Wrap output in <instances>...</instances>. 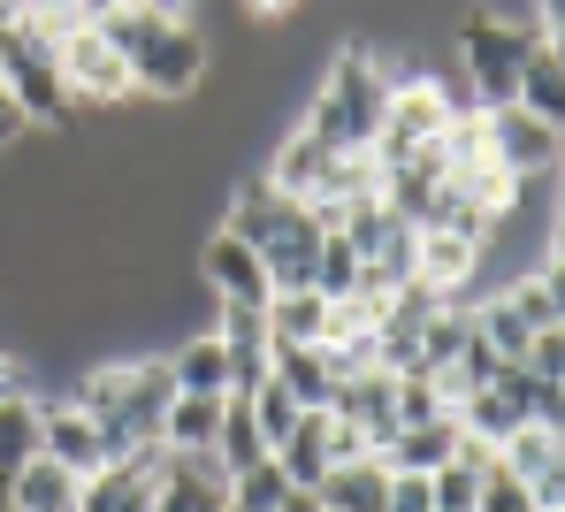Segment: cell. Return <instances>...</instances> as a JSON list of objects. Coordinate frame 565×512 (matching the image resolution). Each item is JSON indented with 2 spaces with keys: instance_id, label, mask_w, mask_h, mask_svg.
<instances>
[{
  "instance_id": "6da1fadb",
  "label": "cell",
  "mask_w": 565,
  "mask_h": 512,
  "mask_svg": "<svg viewBox=\"0 0 565 512\" xmlns=\"http://www.w3.org/2000/svg\"><path fill=\"white\" fill-rule=\"evenodd\" d=\"M99 31H107V46L122 54V70H130V85H138L146 100H191V93L214 77V46H206V31H191L184 15H161V8L130 0V8H115Z\"/></svg>"
},
{
  "instance_id": "7a4b0ae2",
  "label": "cell",
  "mask_w": 565,
  "mask_h": 512,
  "mask_svg": "<svg viewBox=\"0 0 565 512\" xmlns=\"http://www.w3.org/2000/svg\"><path fill=\"white\" fill-rule=\"evenodd\" d=\"M390 77H397V62H390L382 46H367V39L337 46L329 70H321V85H313V100H306V115H298V130H313V138L337 146V153H367L375 130H382Z\"/></svg>"
},
{
  "instance_id": "3957f363",
  "label": "cell",
  "mask_w": 565,
  "mask_h": 512,
  "mask_svg": "<svg viewBox=\"0 0 565 512\" xmlns=\"http://www.w3.org/2000/svg\"><path fill=\"white\" fill-rule=\"evenodd\" d=\"M451 46H459V93L467 107H504L512 85H520V62L535 46V23L527 15H504V8H467L451 23Z\"/></svg>"
},
{
  "instance_id": "277c9868",
  "label": "cell",
  "mask_w": 565,
  "mask_h": 512,
  "mask_svg": "<svg viewBox=\"0 0 565 512\" xmlns=\"http://www.w3.org/2000/svg\"><path fill=\"white\" fill-rule=\"evenodd\" d=\"M459 93H451V77H436V70H405V77H390V100H382V130H375V169L390 161H405V153H420V146H436L444 130H451V115H459Z\"/></svg>"
},
{
  "instance_id": "5b68a950",
  "label": "cell",
  "mask_w": 565,
  "mask_h": 512,
  "mask_svg": "<svg viewBox=\"0 0 565 512\" xmlns=\"http://www.w3.org/2000/svg\"><path fill=\"white\" fill-rule=\"evenodd\" d=\"M0 85H8V100L31 115V130H70V122H77V100H70V85H62L54 46L23 39V31L0 39Z\"/></svg>"
},
{
  "instance_id": "8992f818",
  "label": "cell",
  "mask_w": 565,
  "mask_h": 512,
  "mask_svg": "<svg viewBox=\"0 0 565 512\" xmlns=\"http://www.w3.org/2000/svg\"><path fill=\"white\" fill-rule=\"evenodd\" d=\"M473 115H481V153H489L504 177H520V184H535V177H558V122L527 115L520 100L473 107Z\"/></svg>"
},
{
  "instance_id": "52a82bcc",
  "label": "cell",
  "mask_w": 565,
  "mask_h": 512,
  "mask_svg": "<svg viewBox=\"0 0 565 512\" xmlns=\"http://www.w3.org/2000/svg\"><path fill=\"white\" fill-rule=\"evenodd\" d=\"M54 62H62V85H70V100H77V107L138 100V85H130V70H122V54L107 46L99 23H70V31L54 39Z\"/></svg>"
},
{
  "instance_id": "ba28073f",
  "label": "cell",
  "mask_w": 565,
  "mask_h": 512,
  "mask_svg": "<svg viewBox=\"0 0 565 512\" xmlns=\"http://www.w3.org/2000/svg\"><path fill=\"white\" fill-rule=\"evenodd\" d=\"M199 284L214 291V307H268V260H260V245H245L237 230H206L199 237Z\"/></svg>"
},
{
  "instance_id": "9c48e42d",
  "label": "cell",
  "mask_w": 565,
  "mask_h": 512,
  "mask_svg": "<svg viewBox=\"0 0 565 512\" xmlns=\"http://www.w3.org/2000/svg\"><path fill=\"white\" fill-rule=\"evenodd\" d=\"M39 451L54 459V467H70L77 482L107 467V444H99V420L77 398H39Z\"/></svg>"
},
{
  "instance_id": "30bf717a",
  "label": "cell",
  "mask_w": 565,
  "mask_h": 512,
  "mask_svg": "<svg viewBox=\"0 0 565 512\" xmlns=\"http://www.w3.org/2000/svg\"><path fill=\"white\" fill-rule=\"evenodd\" d=\"M329 169H337V146H321L313 130H282L276 146H268V161H260V177L276 184V192H290V200H313L321 184H329Z\"/></svg>"
},
{
  "instance_id": "8fae6325",
  "label": "cell",
  "mask_w": 565,
  "mask_h": 512,
  "mask_svg": "<svg viewBox=\"0 0 565 512\" xmlns=\"http://www.w3.org/2000/svg\"><path fill=\"white\" fill-rule=\"evenodd\" d=\"M298 206H306V200L276 192V184L253 169V177H237V184H230V200H222V230H237L245 245H268V237H276L282 222L298 214Z\"/></svg>"
},
{
  "instance_id": "7c38bea8",
  "label": "cell",
  "mask_w": 565,
  "mask_h": 512,
  "mask_svg": "<svg viewBox=\"0 0 565 512\" xmlns=\"http://www.w3.org/2000/svg\"><path fill=\"white\" fill-rule=\"evenodd\" d=\"M214 337H222V352H230V391H253V383L268 375V352H276L268 313L260 307H214Z\"/></svg>"
},
{
  "instance_id": "4fadbf2b",
  "label": "cell",
  "mask_w": 565,
  "mask_h": 512,
  "mask_svg": "<svg viewBox=\"0 0 565 512\" xmlns=\"http://www.w3.org/2000/svg\"><path fill=\"white\" fill-rule=\"evenodd\" d=\"M77 490H85V482L39 451V459H23V467L0 482V505L8 512H77Z\"/></svg>"
},
{
  "instance_id": "5bb4252c",
  "label": "cell",
  "mask_w": 565,
  "mask_h": 512,
  "mask_svg": "<svg viewBox=\"0 0 565 512\" xmlns=\"http://www.w3.org/2000/svg\"><path fill=\"white\" fill-rule=\"evenodd\" d=\"M268 375H276L298 406H329V391L344 383V367H337L329 344H276V352H268Z\"/></svg>"
},
{
  "instance_id": "9a60e30c",
  "label": "cell",
  "mask_w": 565,
  "mask_h": 512,
  "mask_svg": "<svg viewBox=\"0 0 565 512\" xmlns=\"http://www.w3.org/2000/svg\"><path fill=\"white\" fill-rule=\"evenodd\" d=\"M313 245H321V222H313V206H298L276 237L260 245V260H268V284H276V291H313Z\"/></svg>"
},
{
  "instance_id": "2e32d148",
  "label": "cell",
  "mask_w": 565,
  "mask_h": 512,
  "mask_svg": "<svg viewBox=\"0 0 565 512\" xmlns=\"http://www.w3.org/2000/svg\"><path fill=\"white\" fill-rule=\"evenodd\" d=\"M512 100L527 107V115H543V122H558V130H565V39H535V46H527Z\"/></svg>"
},
{
  "instance_id": "e0dca14e",
  "label": "cell",
  "mask_w": 565,
  "mask_h": 512,
  "mask_svg": "<svg viewBox=\"0 0 565 512\" xmlns=\"http://www.w3.org/2000/svg\"><path fill=\"white\" fill-rule=\"evenodd\" d=\"M276 467H282V482L290 490H321V474H329V406H306L298 413V428L276 444Z\"/></svg>"
},
{
  "instance_id": "ac0fdd59",
  "label": "cell",
  "mask_w": 565,
  "mask_h": 512,
  "mask_svg": "<svg viewBox=\"0 0 565 512\" xmlns=\"http://www.w3.org/2000/svg\"><path fill=\"white\" fill-rule=\"evenodd\" d=\"M313 505L321 512H390V467H382V459H344V467H329L321 490H313Z\"/></svg>"
},
{
  "instance_id": "d6986e66",
  "label": "cell",
  "mask_w": 565,
  "mask_h": 512,
  "mask_svg": "<svg viewBox=\"0 0 565 512\" xmlns=\"http://www.w3.org/2000/svg\"><path fill=\"white\" fill-rule=\"evenodd\" d=\"M451 451H459V413H436V420H413V428H397V436H390V451H382V467L436 474Z\"/></svg>"
},
{
  "instance_id": "ffe728a7",
  "label": "cell",
  "mask_w": 565,
  "mask_h": 512,
  "mask_svg": "<svg viewBox=\"0 0 565 512\" xmlns=\"http://www.w3.org/2000/svg\"><path fill=\"white\" fill-rule=\"evenodd\" d=\"M169 383L191 391V398H230V352H222L214 329H199V337H184L169 352Z\"/></svg>"
},
{
  "instance_id": "44dd1931",
  "label": "cell",
  "mask_w": 565,
  "mask_h": 512,
  "mask_svg": "<svg viewBox=\"0 0 565 512\" xmlns=\"http://www.w3.org/2000/svg\"><path fill=\"white\" fill-rule=\"evenodd\" d=\"M497 467H504L512 482H543V474H558V467H565V428L520 420V428L497 444Z\"/></svg>"
},
{
  "instance_id": "7402d4cb",
  "label": "cell",
  "mask_w": 565,
  "mask_h": 512,
  "mask_svg": "<svg viewBox=\"0 0 565 512\" xmlns=\"http://www.w3.org/2000/svg\"><path fill=\"white\" fill-rule=\"evenodd\" d=\"M558 276H565L558 245L543 253V268H527V276H504V299L520 307V321H527V329H565V291H558Z\"/></svg>"
},
{
  "instance_id": "603a6c76",
  "label": "cell",
  "mask_w": 565,
  "mask_h": 512,
  "mask_svg": "<svg viewBox=\"0 0 565 512\" xmlns=\"http://www.w3.org/2000/svg\"><path fill=\"white\" fill-rule=\"evenodd\" d=\"M268 337L276 344H321L329 337V299L321 291H268Z\"/></svg>"
},
{
  "instance_id": "cb8c5ba5",
  "label": "cell",
  "mask_w": 565,
  "mask_h": 512,
  "mask_svg": "<svg viewBox=\"0 0 565 512\" xmlns=\"http://www.w3.org/2000/svg\"><path fill=\"white\" fill-rule=\"evenodd\" d=\"M214 428H222V398L177 391L169 413H161V451H214Z\"/></svg>"
},
{
  "instance_id": "d4e9b609",
  "label": "cell",
  "mask_w": 565,
  "mask_h": 512,
  "mask_svg": "<svg viewBox=\"0 0 565 512\" xmlns=\"http://www.w3.org/2000/svg\"><path fill=\"white\" fill-rule=\"evenodd\" d=\"M23 459H39V383L15 391V398H0V482H8Z\"/></svg>"
},
{
  "instance_id": "484cf974",
  "label": "cell",
  "mask_w": 565,
  "mask_h": 512,
  "mask_svg": "<svg viewBox=\"0 0 565 512\" xmlns=\"http://www.w3.org/2000/svg\"><path fill=\"white\" fill-rule=\"evenodd\" d=\"M360 268H367V253L344 230H321V245H313V291L321 299H352L360 291Z\"/></svg>"
},
{
  "instance_id": "4316f807",
  "label": "cell",
  "mask_w": 565,
  "mask_h": 512,
  "mask_svg": "<svg viewBox=\"0 0 565 512\" xmlns=\"http://www.w3.org/2000/svg\"><path fill=\"white\" fill-rule=\"evenodd\" d=\"M214 459H222V474H237V467L268 459V444H260V428H253V413H245V398H237V391L222 398V428H214Z\"/></svg>"
},
{
  "instance_id": "83f0119b",
  "label": "cell",
  "mask_w": 565,
  "mask_h": 512,
  "mask_svg": "<svg viewBox=\"0 0 565 512\" xmlns=\"http://www.w3.org/2000/svg\"><path fill=\"white\" fill-rule=\"evenodd\" d=\"M237 398H245V413H253V428H260V444H268V451H276L282 436H290V428H298V398H290V391H282L276 375H260V383H253V391H237Z\"/></svg>"
},
{
  "instance_id": "f1b7e54d",
  "label": "cell",
  "mask_w": 565,
  "mask_h": 512,
  "mask_svg": "<svg viewBox=\"0 0 565 512\" xmlns=\"http://www.w3.org/2000/svg\"><path fill=\"white\" fill-rule=\"evenodd\" d=\"M282 498H290V482H282L276 451H268V459H253V467H237V474H230V505H237V512H276Z\"/></svg>"
},
{
  "instance_id": "f546056e",
  "label": "cell",
  "mask_w": 565,
  "mask_h": 512,
  "mask_svg": "<svg viewBox=\"0 0 565 512\" xmlns=\"http://www.w3.org/2000/svg\"><path fill=\"white\" fill-rule=\"evenodd\" d=\"M473 498H481V467L467 459H444L428 474V512H473Z\"/></svg>"
},
{
  "instance_id": "4dcf8cb0",
  "label": "cell",
  "mask_w": 565,
  "mask_h": 512,
  "mask_svg": "<svg viewBox=\"0 0 565 512\" xmlns=\"http://www.w3.org/2000/svg\"><path fill=\"white\" fill-rule=\"evenodd\" d=\"M473 512H535V498H527V482H512L504 467H489V474H481V498H473Z\"/></svg>"
},
{
  "instance_id": "1f68e13d",
  "label": "cell",
  "mask_w": 565,
  "mask_h": 512,
  "mask_svg": "<svg viewBox=\"0 0 565 512\" xmlns=\"http://www.w3.org/2000/svg\"><path fill=\"white\" fill-rule=\"evenodd\" d=\"M527 375H551L565 383V329H535V344H527V360H520Z\"/></svg>"
},
{
  "instance_id": "d6a6232c",
  "label": "cell",
  "mask_w": 565,
  "mask_h": 512,
  "mask_svg": "<svg viewBox=\"0 0 565 512\" xmlns=\"http://www.w3.org/2000/svg\"><path fill=\"white\" fill-rule=\"evenodd\" d=\"M344 459H375V444H367V428H352V420L329 413V467H344Z\"/></svg>"
},
{
  "instance_id": "836d02e7",
  "label": "cell",
  "mask_w": 565,
  "mask_h": 512,
  "mask_svg": "<svg viewBox=\"0 0 565 512\" xmlns=\"http://www.w3.org/2000/svg\"><path fill=\"white\" fill-rule=\"evenodd\" d=\"M390 512H428V474L390 467Z\"/></svg>"
},
{
  "instance_id": "e575fe53",
  "label": "cell",
  "mask_w": 565,
  "mask_h": 512,
  "mask_svg": "<svg viewBox=\"0 0 565 512\" xmlns=\"http://www.w3.org/2000/svg\"><path fill=\"white\" fill-rule=\"evenodd\" d=\"M23 138H31V115L8 100V85H0V153H8V146H23Z\"/></svg>"
},
{
  "instance_id": "d590c367",
  "label": "cell",
  "mask_w": 565,
  "mask_h": 512,
  "mask_svg": "<svg viewBox=\"0 0 565 512\" xmlns=\"http://www.w3.org/2000/svg\"><path fill=\"white\" fill-rule=\"evenodd\" d=\"M115 8H130V0H70V15H77V23H107Z\"/></svg>"
},
{
  "instance_id": "8d00e7d4",
  "label": "cell",
  "mask_w": 565,
  "mask_h": 512,
  "mask_svg": "<svg viewBox=\"0 0 565 512\" xmlns=\"http://www.w3.org/2000/svg\"><path fill=\"white\" fill-rule=\"evenodd\" d=\"M245 8H253V15H260V23H282V15H298V8H306V0H245Z\"/></svg>"
},
{
  "instance_id": "74e56055",
  "label": "cell",
  "mask_w": 565,
  "mask_h": 512,
  "mask_svg": "<svg viewBox=\"0 0 565 512\" xmlns=\"http://www.w3.org/2000/svg\"><path fill=\"white\" fill-rule=\"evenodd\" d=\"M276 512H321V505H313V498H306V490H290V498H282Z\"/></svg>"
},
{
  "instance_id": "f35d334b",
  "label": "cell",
  "mask_w": 565,
  "mask_h": 512,
  "mask_svg": "<svg viewBox=\"0 0 565 512\" xmlns=\"http://www.w3.org/2000/svg\"><path fill=\"white\" fill-rule=\"evenodd\" d=\"M222 512H237V505H222Z\"/></svg>"
},
{
  "instance_id": "ab89813d",
  "label": "cell",
  "mask_w": 565,
  "mask_h": 512,
  "mask_svg": "<svg viewBox=\"0 0 565 512\" xmlns=\"http://www.w3.org/2000/svg\"><path fill=\"white\" fill-rule=\"evenodd\" d=\"M0 39H8V31H0Z\"/></svg>"
}]
</instances>
